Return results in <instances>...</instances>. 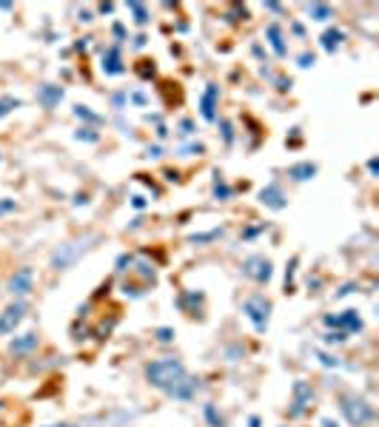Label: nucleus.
<instances>
[{
  "label": "nucleus",
  "instance_id": "nucleus-29",
  "mask_svg": "<svg viewBox=\"0 0 379 427\" xmlns=\"http://www.w3.org/2000/svg\"><path fill=\"white\" fill-rule=\"evenodd\" d=\"M322 342H325V345H345V342H348V334H342V330H325V334H322Z\"/></svg>",
  "mask_w": 379,
  "mask_h": 427
},
{
  "label": "nucleus",
  "instance_id": "nucleus-32",
  "mask_svg": "<svg viewBox=\"0 0 379 427\" xmlns=\"http://www.w3.org/2000/svg\"><path fill=\"white\" fill-rule=\"evenodd\" d=\"M203 151H205L203 142H188V146H180V154L183 157H194V154H203Z\"/></svg>",
  "mask_w": 379,
  "mask_h": 427
},
{
  "label": "nucleus",
  "instance_id": "nucleus-31",
  "mask_svg": "<svg viewBox=\"0 0 379 427\" xmlns=\"http://www.w3.org/2000/svg\"><path fill=\"white\" fill-rule=\"evenodd\" d=\"M15 211H17V202L12 197H0V220L9 217V213H15Z\"/></svg>",
  "mask_w": 379,
  "mask_h": 427
},
{
  "label": "nucleus",
  "instance_id": "nucleus-23",
  "mask_svg": "<svg viewBox=\"0 0 379 427\" xmlns=\"http://www.w3.org/2000/svg\"><path fill=\"white\" fill-rule=\"evenodd\" d=\"M211 194H214V200H220V202L231 200V194H234V188L223 180V174H220V171L214 174V188H211Z\"/></svg>",
  "mask_w": 379,
  "mask_h": 427
},
{
  "label": "nucleus",
  "instance_id": "nucleus-35",
  "mask_svg": "<svg viewBox=\"0 0 379 427\" xmlns=\"http://www.w3.org/2000/svg\"><path fill=\"white\" fill-rule=\"evenodd\" d=\"M154 336H157V342L169 345V342H174V328H157V330H154Z\"/></svg>",
  "mask_w": 379,
  "mask_h": 427
},
{
  "label": "nucleus",
  "instance_id": "nucleus-20",
  "mask_svg": "<svg viewBox=\"0 0 379 427\" xmlns=\"http://www.w3.org/2000/svg\"><path fill=\"white\" fill-rule=\"evenodd\" d=\"M126 9L131 12V17H134V23H137V26H146V23L151 20V12H149V6H146V3H140V0H131V3H126Z\"/></svg>",
  "mask_w": 379,
  "mask_h": 427
},
{
  "label": "nucleus",
  "instance_id": "nucleus-44",
  "mask_svg": "<svg viewBox=\"0 0 379 427\" xmlns=\"http://www.w3.org/2000/svg\"><path fill=\"white\" fill-rule=\"evenodd\" d=\"M146 157H163V146H149Z\"/></svg>",
  "mask_w": 379,
  "mask_h": 427
},
{
  "label": "nucleus",
  "instance_id": "nucleus-8",
  "mask_svg": "<svg viewBox=\"0 0 379 427\" xmlns=\"http://www.w3.org/2000/svg\"><path fill=\"white\" fill-rule=\"evenodd\" d=\"M26 314H29V305L23 302V299L9 302L3 311H0V336L15 334V330L23 325V319H26Z\"/></svg>",
  "mask_w": 379,
  "mask_h": 427
},
{
  "label": "nucleus",
  "instance_id": "nucleus-14",
  "mask_svg": "<svg viewBox=\"0 0 379 427\" xmlns=\"http://www.w3.org/2000/svg\"><path fill=\"white\" fill-rule=\"evenodd\" d=\"M37 345H40L37 330H26V334H17V336L9 342V353H12V356H26V353L37 350Z\"/></svg>",
  "mask_w": 379,
  "mask_h": 427
},
{
  "label": "nucleus",
  "instance_id": "nucleus-2",
  "mask_svg": "<svg viewBox=\"0 0 379 427\" xmlns=\"http://www.w3.org/2000/svg\"><path fill=\"white\" fill-rule=\"evenodd\" d=\"M340 413H342V419H345L351 427H365V424H371V421L376 419L373 405H371L368 399L357 396V393L340 396Z\"/></svg>",
  "mask_w": 379,
  "mask_h": 427
},
{
  "label": "nucleus",
  "instance_id": "nucleus-17",
  "mask_svg": "<svg viewBox=\"0 0 379 427\" xmlns=\"http://www.w3.org/2000/svg\"><path fill=\"white\" fill-rule=\"evenodd\" d=\"M317 171H320L317 162H311V160H302V162L288 165V177H291L294 182H308V180H314Z\"/></svg>",
  "mask_w": 379,
  "mask_h": 427
},
{
  "label": "nucleus",
  "instance_id": "nucleus-43",
  "mask_svg": "<svg viewBox=\"0 0 379 427\" xmlns=\"http://www.w3.org/2000/svg\"><path fill=\"white\" fill-rule=\"evenodd\" d=\"M146 43H149V37H146V35H137V37H134V49H143Z\"/></svg>",
  "mask_w": 379,
  "mask_h": 427
},
{
  "label": "nucleus",
  "instance_id": "nucleus-34",
  "mask_svg": "<svg viewBox=\"0 0 379 427\" xmlns=\"http://www.w3.org/2000/svg\"><path fill=\"white\" fill-rule=\"evenodd\" d=\"M297 265H299V259L294 256L291 263H288V268H286V291H291V288H294V274H297Z\"/></svg>",
  "mask_w": 379,
  "mask_h": 427
},
{
  "label": "nucleus",
  "instance_id": "nucleus-50",
  "mask_svg": "<svg viewBox=\"0 0 379 427\" xmlns=\"http://www.w3.org/2000/svg\"><path fill=\"white\" fill-rule=\"evenodd\" d=\"M291 32H294V35H299V37H302V35H305V29H302V26H299V23H294V26H291Z\"/></svg>",
  "mask_w": 379,
  "mask_h": 427
},
{
  "label": "nucleus",
  "instance_id": "nucleus-39",
  "mask_svg": "<svg viewBox=\"0 0 379 427\" xmlns=\"http://www.w3.org/2000/svg\"><path fill=\"white\" fill-rule=\"evenodd\" d=\"M111 35H114L117 40H126V26H123V23H114V26H111Z\"/></svg>",
  "mask_w": 379,
  "mask_h": 427
},
{
  "label": "nucleus",
  "instance_id": "nucleus-52",
  "mask_svg": "<svg viewBox=\"0 0 379 427\" xmlns=\"http://www.w3.org/2000/svg\"><path fill=\"white\" fill-rule=\"evenodd\" d=\"M46 427H77V424H68V421H60V424H46Z\"/></svg>",
  "mask_w": 379,
  "mask_h": 427
},
{
  "label": "nucleus",
  "instance_id": "nucleus-30",
  "mask_svg": "<svg viewBox=\"0 0 379 427\" xmlns=\"http://www.w3.org/2000/svg\"><path fill=\"white\" fill-rule=\"evenodd\" d=\"M217 126H220L223 142H225V146H231V142H234V126H231V120H217Z\"/></svg>",
  "mask_w": 379,
  "mask_h": 427
},
{
  "label": "nucleus",
  "instance_id": "nucleus-16",
  "mask_svg": "<svg viewBox=\"0 0 379 427\" xmlns=\"http://www.w3.org/2000/svg\"><path fill=\"white\" fill-rule=\"evenodd\" d=\"M342 43H345V32L337 29V26H328L320 37V46H322V52L325 55H337L342 49Z\"/></svg>",
  "mask_w": 379,
  "mask_h": 427
},
{
  "label": "nucleus",
  "instance_id": "nucleus-28",
  "mask_svg": "<svg viewBox=\"0 0 379 427\" xmlns=\"http://www.w3.org/2000/svg\"><path fill=\"white\" fill-rule=\"evenodd\" d=\"M111 108L120 114V111H126L129 108V91H114L111 94Z\"/></svg>",
  "mask_w": 379,
  "mask_h": 427
},
{
  "label": "nucleus",
  "instance_id": "nucleus-27",
  "mask_svg": "<svg viewBox=\"0 0 379 427\" xmlns=\"http://www.w3.org/2000/svg\"><path fill=\"white\" fill-rule=\"evenodd\" d=\"M75 140H77V142H98V140H100V134L94 131L91 126H80V129L75 131Z\"/></svg>",
  "mask_w": 379,
  "mask_h": 427
},
{
  "label": "nucleus",
  "instance_id": "nucleus-12",
  "mask_svg": "<svg viewBox=\"0 0 379 427\" xmlns=\"http://www.w3.org/2000/svg\"><path fill=\"white\" fill-rule=\"evenodd\" d=\"M63 97H66V88L57 86V83H40L37 86V103L46 111H55L63 103Z\"/></svg>",
  "mask_w": 379,
  "mask_h": 427
},
{
  "label": "nucleus",
  "instance_id": "nucleus-13",
  "mask_svg": "<svg viewBox=\"0 0 379 427\" xmlns=\"http://www.w3.org/2000/svg\"><path fill=\"white\" fill-rule=\"evenodd\" d=\"M259 202L271 211H286L288 208V200H286V191H282L279 182H268L259 188Z\"/></svg>",
  "mask_w": 379,
  "mask_h": 427
},
{
  "label": "nucleus",
  "instance_id": "nucleus-41",
  "mask_svg": "<svg viewBox=\"0 0 379 427\" xmlns=\"http://www.w3.org/2000/svg\"><path fill=\"white\" fill-rule=\"evenodd\" d=\"M353 288H357V285H353V282H348V285H342V288L337 291V299H342V296H348V294H353Z\"/></svg>",
  "mask_w": 379,
  "mask_h": 427
},
{
  "label": "nucleus",
  "instance_id": "nucleus-51",
  "mask_svg": "<svg viewBox=\"0 0 379 427\" xmlns=\"http://www.w3.org/2000/svg\"><path fill=\"white\" fill-rule=\"evenodd\" d=\"M259 424H263V421H259V416H251L248 419V427H259Z\"/></svg>",
  "mask_w": 379,
  "mask_h": 427
},
{
  "label": "nucleus",
  "instance_id": "nucleus-47",
  "mask_svg": "<svg viewBox=\"0 0 379 427\" xmlns=\"http://www.w3.org/2000/svg\"><path fill=\"white\" fill-rule=\"evenodd\" d=\"M266 9H268V12H277V15L282 12V6H279V3H274V0H268V3H266Z\"/></svg>",
  "mask_w": 379,
  "mask_h": 427
},
{
  "label": "nucleus",
  "instance_id": "nucleus-37",
  "mask_svg": "<svg viewBox=\"0 0 379 427\" xmlns=\"http://www.w3.org/2000/svg\"><path fill=\"white\" fill-rule=\"evenodd\" d=\"M180 137H194V120H188V117H185V120H180Z\"/></svg>",
  "mask_w": 379,
  "mask_h": 427
},
{
  "label": "nucleus",
  "instance_id": "nucleus-46",
  "mask_svg": "<svg viewBox=\"0 0 379 427\" xmlns=\"http://www.w3.org/2000/svg\"><path fill=\"white\" fill-rule=\"evenodd\" d=\"M320 424H322V427H340V424H337L334 419H331V416H322V421H320Z\"/></svg>",
  "mask_w": 379,
  "mask_h": 427
},
{
  "label": "nucleus",
  "instance_id": "nucleus-38",
  "mask_svg": "<svg viewBox=\"0 0 379 427\" xmlns=\"http://www.w3.org/2000/svg\"><path fill=\"white\" fill-rule=\"evenodd\" d=\"M146 205H149V200H146L143 194H134V197H131V208H134V211H143Z\"/></svg>",
  "mask_w": 379,
  "mask_h": 427
},
{
  "label": "nucleus",
  "instance_id": "nucleus-18",
  "mask_svg": "<svg viewBox=\"0 0 379 427\" xmlns=\"http://www.w3.org/2000/svg\"><path fill=\"white\" fill-rule=\"evenodd\" d=\"M205 302V296L200 294V291H185L180 299H177V305L183 307L185 314H192V316H197V311H200V305Z\"/></svg>",
  "mask_w": 379,
  "mask_h": 427
},
{
  "label": "nucleus",
  "instance_id": "nucleus-49",
  "mask_svg": "<svg viewBox=\"0 0 379 427\" xmlns=\"http://www.w3.org/2000/svg\"><path fill=\"white\" fill-rule=\"evenodd\" d=\"M157 137H160V140H165V137H169V129H165V126H163V123H160V126H157Z\"/></svg>",
  "mask_w": 379,
  "mask_h": 427
},
{
  "label": "nucleus",
  "instance_id": "nucleus-6",
  "mask_svg": "<svg viewBox=\"0 0 379 427\" xmlns=\"http://www.w3.org/2000/svg\"><path fill=\"white\" fill-rule=\"evenodd\" d=\"M89 243H94V236H86V240H77V243H66L60 245L55 254H52V268L55 271H66L77 263V256L89 251Z\"/></svg>",
  "mask_w": 379,
  "mask_h": 427
},
{
  "label": "nucleus",
  "instance_id": "nucleus-1",
  "mask_svg": "<svg viewBox=\"0 0 379 427\" xmlns=\"http://www.w3.org/2000/svg\"><path fill=\"white\" fill-rule=\"evenodd\" d=\"M146 382L160 390L163 396H169L174 401H192L200 390V379H194L185 370V365L174 356H163V359H154L146 365Z\"/></svg>",
  "mask_w": 379,
  "mask_h": 427
},
{
  "label": "nucleus",
  "instance_id": "nucleus-42",
  "mask_svg": "<svg viewBox=\"0 0 379 427\" xmlns=\"http://www.w3.org/2000/svg\"><path fill=\"white\" fill-rule=\"evenodd\" d=\"M259 231H266V225H257V228H248V231L243 234V240H251V236H257Z\"/></svg>",
  "mask_w": 379,
  "mask_h": 427
},
{
  "label": "nucleus",
  "instance_id": "nucleus-25",
  "mask_svg": "<svg viewBox=\"0 0 379 427\" xmlns=\"http://www.w3.org/2000/svg\"><path fill=\"white\" fill-rule=\"evenodd\" d=\"M20 106H23L20 97H15V94H3V97H0V120H3V117H9L12 111H17Z\"/></svg>",
  "mask_w": 379,
  "mask_h": 427
},
{
  "label": "nucleus",
  "instance_id": "nucleus-7",
  "mask_svg": "<svg viewBox=\"0 0 379 427\" xmlns=\"http://www.w3.org/2000/svg\"><path fill=\"white\" fill-rule=\"evenodd\" d=\"M243 276H248L257 285H268L274 279V263L263 254H251L243 263Z\"/></svg>",
  "mask_w": 379,
  "mask_h": 427
},
{
  "label": "nucleus",
  "instance_id": "nucleus-10",
  "mask_svg": "<svg viewBox=\"0 0 379 427\" xmlns=\"http://www.w3.org/2000/svg\"><path fill=\"white\" fill-rule=\"evenodd\" d=\"M9 294L15 296V299H23V296H29L32 294V288H35V271L29 268V265H23V268H17L12 276H9Z\"/></svg>",
  "mask_w": 379,
  "mask_h": 427
},
{
  "label": "nucleus",
  "instance_id": "nucleus-15",
  "mask_svg": "<svg viewBox=\"0 0 379 427\" xmlns=\"http://www.w3.org/2000/svg\"><path fill=\"white\" fill-rule=\"evenodd\" d=\"M266 40H268L271 52H274L277 57H286V55H288V43H286V35H282V26H279V23H268V26H266Z\"/></svg>",
  "mask_w": 379,
  "mask_h": 427
},
{
  "label": "nucleus",
  "instance_id": "nucleus-24",
  "mask_svg": "<svg viewBox=\"0 0 379 427\" xmlns=\"http://www.w3.org/2000/svg\"><path fill=\"white\" fill-rule=\"evenodd\" d=\"M203 416H205L208 427H225V419H223V413L217 410L214 401H205V405H203Z\"/></svg>",
  "mask_w": 379,
  "mask_h": 427
},
{
  "label": "nucleus",
  "instance_id": "nucleus-53",
  "mask_svg": "<svg viewBox=\"0 0 379 427\" xmlns=\"http://www.w3.org/2000/svg\"><path fill=\"white\" fill-rule=\"evenodd\" d=\"M0 162H3V154H0Z\"/></svg>",
  "mask_w": 379,
  "mask_h": 427
},
{
  "label": "nucleus",
  "instance_id": "nucleus-11",
  "mask_svg": "<svg viewBox=\"0 0 379 427\" xmlns=\"http://www.w3.org/2000/svg\"><path fill=\"white\" fill-rule=\"evenodd\" d=\"M217 108H220V86L208 83L200 94V117L205 123H217Z\"/></svg>",
  "mask_w": 379,
  "mask_h": 427
},
{
  "label": "nucleus",
  "instance_id": "nucleus-45",
  "mask_svg": "<svg viewBox=\"0 0 379 427\" xmlns=\"http://www.w3.org/2000/svg\"><path fill=\"white\" fill-rule=\"evenodd\" d=\"M98 12H100V15H111V12H114V3H100Z\"/></svg>",
  "mask_w": 379,
  "mask_h": 427
},
{
  "label": "nucleus",
  "instance_id": "nucleus-48",
  "mask_svg": "<svg viewBox=\"0 0 379 427\" xmlns=\"http://www.w3.org/2000/svg\"><path fill=\"white\" fill-rule=\"evenodd\" d=\"M80 20H83V23H91V20H94V15H91L89 9H83V12H80Z\"/></svg>",
  "mask_w": 379,
  "mask_h": 427
},
{
  "label": "nucleus",
  "instance_id": "nucleus-33",
  "mask_svg": "<svg viewBox=\"0 0 379 427\" xmlns=\"http://www.w3.org/2000/svg\"><path fill=\"white\" fill-rule=\"evenodd\" d=\"M297 66H299V68H314V66H317V55H314V52H302V55L297 57Z\"/></svg>",
  "mask_w": 379,
  "mask_h": 427
},
{
  "label": "nucleus",
  "instance_id": "nucleus-5",
  "mask_svg": "<svg viewBox=\"0 0 379 427\" xmlns=\"http://www.w3.org/2000/svg\"><path fill=\"white\" fill-rule=\"evenodd\" d=\"M322 322H325L328 330H342V334H348V336L362 334V328H365L357 307H348V311H340V314H325Z\"/></svg>",
  "mask_w": 379,
  "mask_h": 427
},
{
  "label": "nucleus",
  "instance_id": "nucleus-19",
  "mask_svg": "<svg viewBox=\"0 0 379 427\" xmlns=\"http://www.w3.org/2000/svg\"><path fill=\"white\" fill-rule=\"evenodd\" d=\"M72 111H75V117H77V120H80L83 126L98 129V126H103V123H106V117H103V114H98V111H91L89 106H75Z\"/></svg>",
  "mask_w": 379,
  "mask_h": 427
},
{
  "label": "nucleus",
  "instance_id": "nucleus-36",
  "mask_svg": "<svg viewBox=\"0 0 379 427\" xmlns=\"http://www.w3.org/2000/svg\"><path fill=\"white\" fill-rule=\"evenodd\" d=\"M129 103H134V106L143 108V106L149 103V94H146V91H140V88H137V91H129Z\"/></svg>",
  "mask_w": 379,
  "mask_h": 427
},
{
  "label": "nucleus",
  "instance_id": "nucleus-3",
  "mask_svg": "<svg viewBox=\"0 0 379 427\" xmlns=\"http://www.w3.org/2000/svg\"><path fill=\"white\" fill-rule=\"evenodd\" d=\"M243 314L246 319L254 325L257 334H266L268 330V322H271V302L263 296V294H254L243 302Z\"/></svg>",
  "mask_w": 379,
  "mask_h": 427
},
{
  "label": "nucleus",
  "instance_id": "nucleus-26",
  "mask_svg": "<svg viewBox=\"0 0 379 427\" xmlns=\"http://www.w3.org/2000/svg\"><path fill=\"white\" fill-rule=\"evenodd\" d=\"M314 356H317V359H320V365H322V368H334V370H337V368H342V359H340V356H334V353L317 350Z\"/></svg>",
  "mask_w": 379,
  "mask_h": 427
},
{
  "label": "nucleus",
  "instance_id": "nucleus-40",
  "mask_svg": "<svg viewBox=\"0 0 379 427\" xmlns=\"http://www.w3.org/2000/svg\"><path fill=\"white\" fill-rule=\"evenodd\" d=\"M368 174H371V177H379V160H376V157L368 160Z\"/></svg>",
  "mask_w": 379,
  "mask_h": 427
},
{
  "label": "nucleus",
  "instance_id": "nucleus-9",
  "mask_svg": "<svg viewBox=\"0 0 379 427\" xmlns=\"http://www.w3.org/2000/svg\"><path fill=\"white\" fill-rule=\"evenodd\" d=\"M100 68L106 77H120L126 75V63H123V52H120V43H111L103 49L100 55Z\"/></svg>",
  "mask_w": 379,
  "mask_h": 427
},
{
  "label": "nucleus",
  "instance_id": "nucleus-4",
  "mask_svg": "<svg viewBox=\"0 0 379 427\" xmlns=\"http://www.w3.org/2000/svg\"><path fill=\"white\" fill-rule=\"evenodd\" d=\"M314 399H317V390L311 382H305V379H297V382L291 385V401H288V419H299L305 416L308 410H311L314 405Z\"/></svg>",
  "mask_w": 379,
  "mask_h": 427
},
{
  "label": "nucleus",
  "instance_id": "nucleus-21",
  "mask_svg": "<svg viewBox=\"0 0 379 427\" xmlns=\"http://www.w3.org/2000/svg\"><path fill=\"white\" fill-rule=\"evenodd\" d=\"M305 12L311 15V20H320V23H328L334 17V6H328V3H308Z\"/></svg>",
  "mask_w": 379,
  "mask_h": 427
},
{
  "label": "nucleus",
  "instance_id": "nucleus-22",
  "mask_svg": "<svg viewBox=\"0 0 379 427\" xmlns=\"http://www.w3.org/2000/svg\"><path fill=\"white\" fill-rule=\"evenodd\" d=\"M223 234H225V228L220 225V228H211V231H203V234H192V236H188V243H192V245H205V243L220 240Z\"/></svg>",
  "mask_w": 379,
  "mask_h": 427
}]
</instances>
